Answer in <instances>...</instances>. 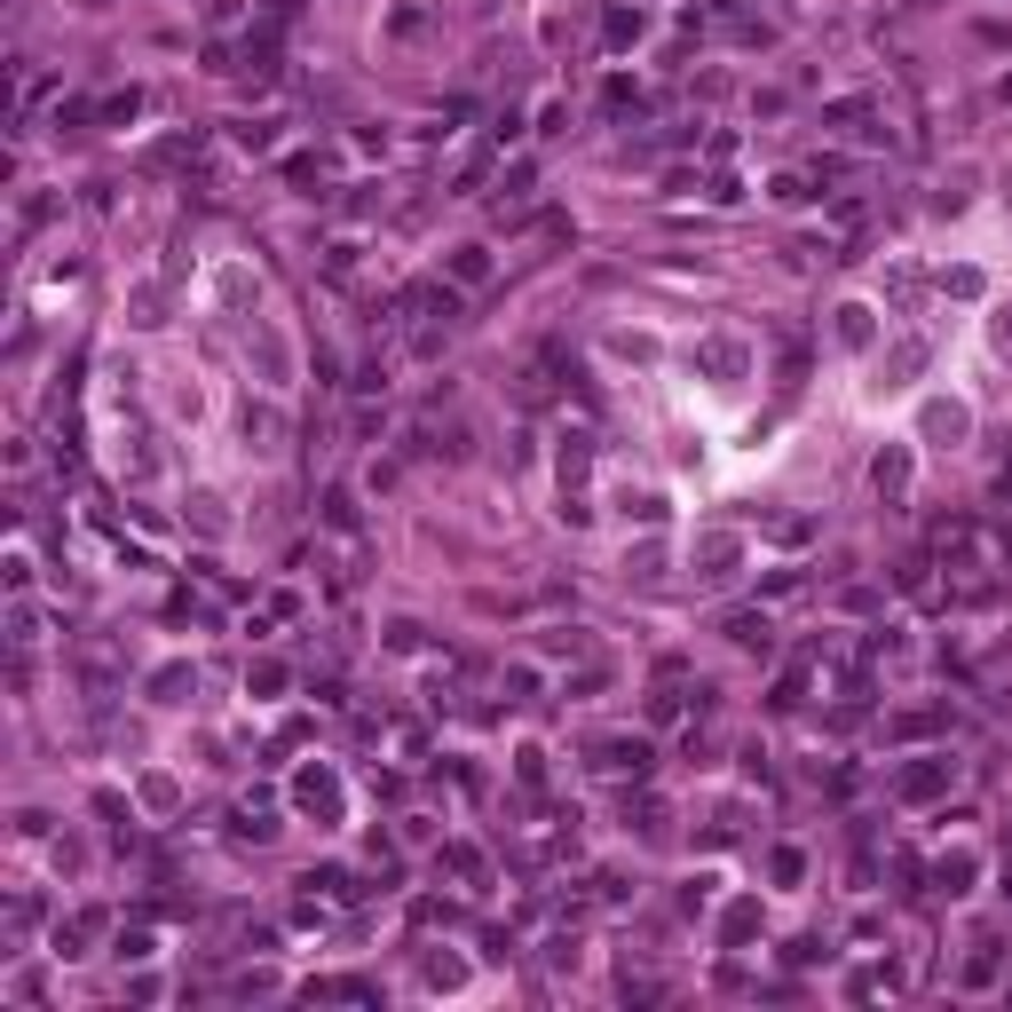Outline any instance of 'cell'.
I'll return each instance as SVG.
<instances>
[{
  "instance_id": "obj_14",
  "label": "cell",
  "mask_w": 1012,
  "mask_h": 1012,
  "mask_svg": "<svg viewBox=\"0 0 1012 1012\" xmlns=\"http://www.w3.org/2000/svg\"><path fill=\"white\" fill-rule=\"evenodd\" d=\"M902 593L909 601H933V569L926 562H902Z\"/></svg>"
},
{
  "instance_id": "obj_8",
  "label": "cell",
  "mask_w": 1012,
  "mask_h": 1012,
  "mask_svg": "<svg viewBox=\"0 0 1012 1012\" xmlns=\"http://www.w3.org/2000/svg\"><path fill=\"white\" fill-rule=\"evenodd\" d=\"M728 640H736V649H752V657H767V617L760 610H736L728 617Z\"/></svg>"
},
{
  "instance_id": "obj_1",
  "label": "cell",
  "mask_w": 1012,
  "mask_h": 1012,
  "mask_svg": "<svg viewBox=\"0 0 1012 1012\" xmlns=\"http://www.w3.org/2000/svg\"><path fill=\"white\" fill-rule=\"evenodd\" d=\"M933 546H941V562H950V569H997L1004 562V546H997L981 522H941Z\"/></svg>"
},
{
  "instance_id": "obj_21",
  "label": "cell",
  "mask_w": 1012,
  "mask_h": 1012,
  "mask_svg": "<svg viewBox=\"0 0 1012 1012\" xmlns=\"http://www.w3.org/2000/svg\"><path fill=\"white\" fill-rule=\"evenodd\" d=\"M32 926H40V902H32V894H24V902H16V909H9V933H16V941H24V933H32Z\"/></svg>"
},
{
  "instance_id": "obj_17",
  "label": "cell",
  "mask_w": 1012,
  "mask_h": 1012,
  "mask_svg": "<svg viewBox=\"0 0 1012 1012\" xmlns=\"http://www.w3.org/2000/svg\"><path fill=\"white\" fill-rule=\"evenodd\" d=\"M625 40H640V9H610V48H625Z\"/></svg>"
},
{
  "instance_id": "obj_12",
  "label": "cell",
  "mask_w": 1012,
  "mask_h": 1012,
  "mask_svg": "<svg viewBox=\"0 0 1012 1012\" xmlns=\"http://www.w3.org/2000/svg\"><path fill=\"white\" fill-rule=\"evenodd\" d=\"M838 341H847V349H870V309H838Z\"/></svg>"
},
{
  "instance_id": "obj_19",
  "label": "cell",
  "mask_w": 1012,
  "mask_h": 1012,
  "mask_svg": "<svg viewBox=\"0 0 1012 1012\" xmlns=\"http://www.w3.org/2000/svg\"><path fill=\"white\" fill-rule=\"evenodd\" d=\"M965 879H973V855H941V886L965 894Z\"/></svg>"
},
{
  "instance_id": "obj_10",
  "label": "cell",
  "mask_w": 1012,
  "mask_h": 1012,
  "mask_svg": "<svg viewBox=\"0 0 1012 1012\" xmlns=\"http://www.w3.org/2000/svg\"><path fill=\"white\" fill-rule=\"evenodd\" d=\"M451 278H459V285H483V278H491V254H483V246H459V254H451Z\"/></svg>"
},
{
  "instance_id": "obj_11",
  "label": "cell",
  "mask_w": 1012,
  "mask_h": 1012,
  "mask_svg": "<svg viewBox=\"0 0 1012 1012\" xmlns=\"http://www.w3.org/2000/svg\"><path fill=\"white\" fill-rule=\"evenodd\" d=\"M309 997H349V1004H380L373 981H309Z\"/></svg>"
},
{
  "instance_id": "obj_6",
  "label": "cell",
  "mask_w": 1012,
  "mask_h": 1012,
  "mask_svg": "<svg viewBox=\"0 0 1012 1012\" xmlns=\"http://www.w3.org/2000/svg\"><path fill=\"white\" fill-rule=\"evenodd\" d=\"M301 807H317V815H341V784H332L325 767H309V775H301Z\"/></svg>"
},
{
  "instance_id": "obj_9",
  "label": "cell",
  "mask_w": 1012,
  "mask_h": 1012,
  "mask_svg": "<svg viewBox=\"0 0 1012 1012\" xmlns=\"http://www.w3.org/2000/svg\"><path fill=\"white\" fill-rule=\"evenodd\" d=\"M870 119H879V104H870V95H847V104H831V127H847V134H879Z\"/></svg>"
},
{
  "instance_id": "obj_2",
  "label": "cell",
  "mask_w": 1012,
  "mask_h": 1012,
  "mask_svg": "<svg viewBox=\"0 0 1012 1012\" xmlns=\"http://www.w3.org/2000/svg\"><path fill=\"white\" fill-rule=\"evenodd\" d=\"M649 767H657L649 736H601V744H593V775H633V784H640Z\"/></svg>"
},
{
  "instance_id": "obj_4",
  "label": "cell",
  "mask_w": 1012,
  "mask_h": 1012,
  "mask_svg": "<svg viewBox=\"0 0 1012 1012\" xmlns=\"http://www.w3.org/2000/svg\"><path fill=\"white\" fill-rule=\"evenodd\" d=\"M696 562H704V578H736V562H744V546H736V538H704V546H696Z\"/></svg>"
},
{
  "instance_id": "obj_5",
  "label": "cell",
  "mask_w": 1012,
  "mask_h": 1012,
  "mask_svg": "<svg viewBox=\"0 0 1012 1012\" xmlns=\"http://www.w3.org/2000/svg\"><path fill=\"white\" fill-rule=\"evenodd\" d=\"M941 784H950V760H918V767H902V799H933Z\"/></svg>"
},
{
  "instance_id": "obj_16",
  "label": "cell",
  "mask_w": 1012,
  "mask_h": 1012,
  "mask_svg": "<svg viewBox=\"0 0 1012 1012\" xmlns=\"http://www.w3.org/2000/svg\"><path fill=\"white\" fill-rule=\"evenodd\" d=\"M965 981L981 989V981H997V941H981V950H973V965H965Z\"/></svg>"
},
{
  "instance_id": "obj_15",
  "label": "cell",
  "mask_w": 1012,
  "mask_h": 1012,
  "mask_svg": "<svg viewBox=\"0 0 1012 1012\" xmlns=\"http://www.w3.org/2000/svg\"><path fill=\"white\" fill-rule=\"evenodd\" d=\"M444 870L451 879H483V855L475 847H444Z\"/></svg>"
},
{
  "instance_id": "obj_20",
  "label": "cell",
  "mask_w": 1012,
  "mask_h": 1012,
  "mask_svg": "<svg viewBox=\"0 0 1012 1012\" xmlns=\"http://www.w3.org/2000/svg\"><path fill=\"white\" fill-rule=\"evenodd\" d=\"M752 926H760V909H752V902H736V909H728V926H720V933H728V941H744Z\"/></svg>"
},
{
  "instance_id": "obj_3",
  "label": "cell",
  "mask_w": 1012,
  "mask_h": 1012,
  "mask_svg": "<svg viewBox=\"0 0 1012 1012\" xmlns=\"http://www.w3.org/2000/svg\"><path fill=\"white\" fill-rule=\"evenodd\" d=\"M696 364H704V373H713V380H744L752 349H744V341H704V349H696Z\"/></svg>"
},
{
  "instance_id": "obj_13",
  "label": "cell",
  "mask_w": 1012,
  "mask_h": 1012,
  "mask_svg": "<svg viewBox=\"0 0 1012 1012\" xmlns=\"http://www.w3.org/2000/svg\"><path fill=\"white\" fill-rule=\"evenodd\" d=\"M546 649H554V657H586V649H593V640H586L578 625H554V633H546Z\"/></svg>"
},
{
  "instance_id": "obj_18",
  "label": "cell",
  "mask_w": 1012,
  "mask_h": 1012,
  "mask_svg": "<svg viewBox=\"0 0 1012 1012\" xmlns=\"http://www.w3.org/2000/svg\"><path fill=\"white\" fill-rule=\"evenodd\" d=\"M902 483H909V459H902V451H894V459H879V491H886V498H902Z\"/></svg>"
},
{
  "instance_id": "obj_7",
  "label": "cell",
  "mask_w": 1012,
  "mask_h": 1012,
  "mask_svg": "<svg viewBox=\"0 0 1012 1012\" xmlns=\"http://www.w3.org/2000/svg\"><path fill=\"white\" fill-rule=\"evenodd\" d=\"M926 332H909V341H894V356H886V380H909V373H926Z\"/></svg>"
},
{
  "instance_id": "obj_22",
  "label": "cell",
  "mask_w": 1012,
  "mask_h": 1012,
  "mask_svg": "<svg viewBox=\"0 0 1012 1012\" xmlns=\"http://www.w3.org/2000/svg\"><path fill=\"white\" fill-rule=\"evenodd\" d=\"M989 332H997V349H1004V356H1012V301H1004V309H997V317H989Z\"/></svg>"
}]
</instances>
